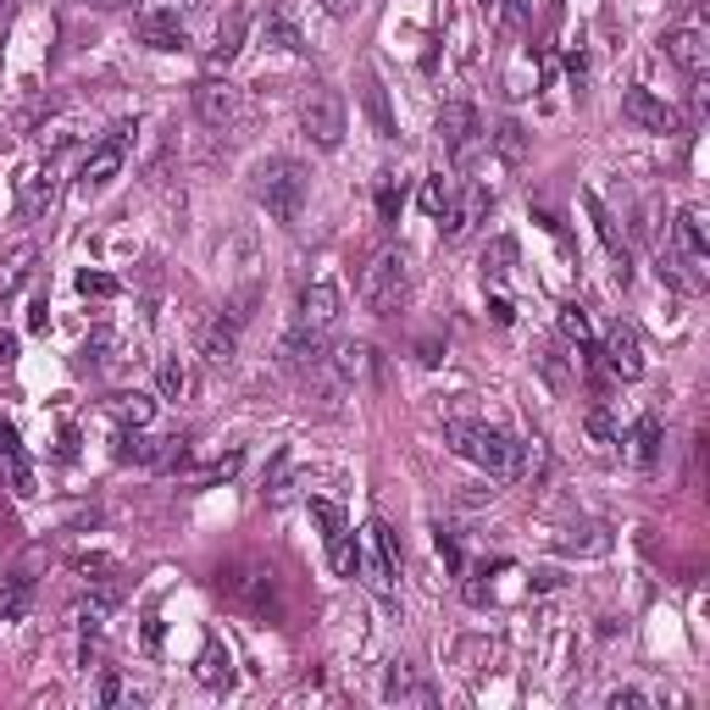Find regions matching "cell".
I'll use <instances>...</instances> for the list:
<instances>
[{"mask_svg": "<svg viewBox=\"0 0 710 710\" xmlns=\"http://www.w3.org/2000/svg\"><path fill=\"white\" fill-rule=\"evenodd\" d=\"M439 361H444V350L434 339H422V366H439Z\"/></svg>", "mask_w": 710, "mask_h": 710, "instance_id": "db71d44e", "label": "cell"}, {"mask_svg": "<svg viewBox=\"0 0 710 710\" xmlns=\"http://www.w3.org/2000/svg\"><path fill=\"white\" fill-rule=\"evenodd\" d=\"M0 455H23V439H17V428H12V422H0Z\"/></svg>", "mask_w": 710, "mask_h": 710, "instance_id": "7dc6e473", "label": "cell"}, {"mask_svg": "<svg viewBox=\"0 0 710 710\" xmlns=\"http://www.w3.org/2000/svg\"><path fill=\"white\" fill-rule=\"evenodd\" d=\"M245 34H250V12H245V7H233V12L217 23V34H211V62L228 67L233 56L245 51Z\"/></svg>", "mask_w": 710, "mask_h": 710, "instance_id": "44dd1931", "label": "cell"}, {"mask_svg": "<svg viewBox=\"0 0 710 710\" xmlns=\"http://www.w3.org/2000/svg\"><path fill=\"white\" fill-rule=\"evenodd\" d=\"M583 428H589V439H594V444H622V428H617V416H610V411H599V405H594V411L583 416Z\"/></svg>", "mask_w": 710, "mask_h": 710, "instance_id": "74e56055", "label": "cell"}, {"mask_svg": "<svg viewBox=\"0 0 710 710\" xmlns=\"http://www.w3.org/2000/svg\"><path fill=\"white\" fill-rule=\"evenodd\" d=\"M361 306L377 311V317H395L411 295V272H405V256L400 250H377L366 267H361Z\"/></svg>", "mask_w": 710, "mask_h": 710, "instance_id": "3957f363", "label": "cell"}, {"mask_svg": "<svg viewBox=\"0 0 710 710\" xmlns=\"http://www.w3.org/2000/svg\"><path fill=\"white\" fill-rule=\"evenodd\" d=\"M23 610H28V594H23V583H12V589H0V617H23Z\"/></svg>", "mask_w": 710, "mask_h": 710, "instance_id": "f6af8a7d", "label": "cell"}, {"mask_svg": "<svg viewBox=\"0 0 710 710\" xmlns=\"http://www.w3.org/2000/svg\"><path fill=\"white\" fill-rule=\"evenodd\" d=\"M434 550L444 555L450 572H461V544H455V533H450V528H434Z\"/></svg>", "mask_w": 710, "mask_h": 710, "instance_id": "7bdbcfd3", "label": "cell"}, {"mask_svg": "<svg viewBox=\"0 0 710 710\" xmlns=\"http://www.w3.org/2000/svg\"><path fill=\"white\" fill-rule=\"evenodd\" d=\"M605 705H610V710H649V694H638V688H610Z\"/></svg>", "mask_w": 710, "mask_h": 710, "instance_id": "bcb514c9", "label": "cell"}, {"mask_svg": "<svg viewBox=\"0 0 710 710\" xmlns=\"http://www.w3.org/2000/svg\"><path fill=\"white\" fill-rule=\"evenodd\" d=\"M78 7H94V12H117V7H128V0H78Z\"/></svg>", "mask_w": 710, "mask_h": 710, "instance_id": "9f6ffc18", "label": "cell"}, {"mask_svg": "<svg viewBox=\"0 0 710 710\" xmlns=\"http://www.w3.org/2000/svg\"><path fill=\"white\" fill-rule=\"evenodd\" d=\"M34 261H39V250H34V245H17L12 256H0V300L17 295L23 283L34 277Z\"/></svg>", "mask_w": 710, "mask_h": 710, "instance_id": "484cf974", "label": "cell"}, {"mask_svg": "<svg viewBox=\"0 0 710 710\" xmlns=\"http://www.w3.org/2000/svg\"><path fill=\"white\" fill-rule=\"evenodd\" d=\"M245 112V94L233 89L228 78H201L195 83V117L211 122V128H228V122H240Z\"/></svg>", "mask_w": 710, "mask_h": 710, "instance_id": "7c38bea8", "label": "cell"}, {"mask_svg": "<svg viewBox=\"0 0 710 710\" xmlns=\"http://www.w3.org/2000/svg\"><path fill=\"white\" fill-rule=\"evenodd\" d=\"M489 311H494V322H500V327H511V322H516V311H511V300H494Z\"/></svg>", "mask_w": 710, "mask_h": 710, "instance_id": "11a10c76", "label": "cell"}, {"mask_svg": "<svg viewBox=\"0 0 710 710\" xmlns=\"http://www.w3.org/2000/svg\"><path fill=\"white\" fill-rule=\"evenodd\" d=\"M261 28H267V44H277V51H289V56H306V34H300V23H295L289 0H277Z\"/></svg>", "mask_w": 710, "mask_h": 710, "instance_id": "7402d4cb", "label": "cell"}, {"mask_svg": "<svg viewBox=\"0 0 710 710\" xmlns=\"http://www.w3.org/2000/svg\"><path fill=\"white\" fill-rule=\"evenodd\" d=\"M183 389H189V366L178 356H162L156 361V395L162 400H183Z\"/></svg>", "mask_w": 710, "mask_h": 710, "instance_id": "f546056e", "label": "cell"}, {"mask_svg": "<svg viewBox=\"0 0 710 710\" xmlns=\"http://www.w3.org/2000/svg\"><path fill=\"white\" fill-rule=\"evenodd\" d=\"M555 322H560V334L578 345V356H594V327H589V311H583L578 300H566Z\"/></svg>", "mask_w": 710, "mask_h": 710, "instance_id": "4316f807", "label": "cell"}, {"mask_svg": "<svg viewBox=\"0 0 710 710\" xmlns=\"http://www.w3.org/2000/svg\"><path fill=\"white\" fill-rule=\"evenodd\" d=\"M366 112H372V122H377V133H384V139H395V117H389V94H384V83H377V73H366Z\"/></svg>", "mask_w": 710, "mask_h": 710, "instance_id": "1f68e13d", "label": "cell"}, {"mask_svg": "<svg viewBox=\"0 0 710 710\" xmlns=\"http://www.w3.org/2000/svg\"><path fill=\"white\" fill-rule=\"evenodd\" d=\"M128 122L122 128H112L106 139H101V145H94L89 156H83V167H78V195H101V189L122 172V156H128Z\"/></svg>", "mask_w": 710, "mask_h": 710, "instance_id": "ba28073f", "label": "cell"}, {"mask_svg": "<svg viewBox=\"0 0 710 710\" xmlns=\"http://www.w3.org/2000/svg\"><path fill=\"white\" fill-rule=\"evenodd\" d=\"M327 361H334V372L345 377V384H366V377H377V350L372 345H334L327 350Z\"/></svg>", "mask_w": 710, "mask_h": 710, "instance_id": "603a6c76", "label": "cell"}, {"mask_svg": "<svg viewBox=\"0 0 710 710\" xmlns=\"http://www.w3.org/2000/svg\"><path fill=\"white\" fill-rule=\"evenodd\" d=\"M228 594L240 599L250 617H277V610H283L272 566H240V572H228Z\"/></svg>", "mask_w": 710, "mask_h": 710, "instance_id": "30bf717a", "label": "cell"}, {"mask_svg": "<svg viewBox=\"0 0 710 710\" xmlns=\"http://www.w3.org/2000/svg\"><path fill=\"white\" fill-rule=\"evenodd\" d=\"M605 366L622 377V384H633V377H644V345H638V334L628 322H617L605 334Z\"/></svg>", "mask_w": 710, "mask_h": 710, "instance_id": "2e32d148", "label": "cell"}, {"mask_svg": "<svg viewBox=\"0 0 710 710\" xmlns=\"http://www.w3.org/2000/svg\"><path fill=\"white\" fill-rule=\"evenodd\" d=\"M516 272V240H505V233H500V240L483 250V283H505Z\"/></svg>", "mask_w": 710, "mask_h": 710, "instance_id": "f1b7e54d", "label": "cell"}, {"mask_svg": "<svg viewBox=\"0 0 710 710\" xmlns=\"http://www.w3.org/2000/svg\"><path fill=\"white\" fill-rule=\"evenodd\" d=\"M327 560H334L339 578H356V544H350V533L345 539H327Z\"/></svg>", "mask_w": 710, "mask_h": 710, "instance_id": "f35d334b", "label": "cell"}, {"mask_svg": "<svg viewBox=\"0 0 710 710\" xmlns=\"http://www.w3.org/2000/svg\"><path fill=\"white\" fill-rule=\"evenodd\" d=\"M56 201H62V172L51 162L23 172V183H17V217L23 222H44V217L56 211Z\"/></svg>", "mask_w": 710, "mask_h": 710, "instance_id": "8fae6325", "label": "cell"}, {"mask_svg": "<svg viewBox=\"0 0 710 710\" xmlns=\"http://www.w3.org/2000/svg\"><path fill=\"white\" fill-rule=\"evenodd\" d=\"M667 250H672L699 283H710V240H705V211H699V206H683V211H677Z\"/></svg>", "mask_w": 710, "mask_h": 710, "instance_id": "52a82bcc", "label": "cell"}, {"mask_svg": "<svg viewBox=\"0 0 710 710\" xmlns=\"http://www.w3.org/2000/svg\"><path fill=\"white\" fill-rule=\"evenodd\" d=\"M489 211H494V189H489V183H466V195H461V201H450V211L439 217L444 240H466V233L478 228Z\"/></svg>", "mask_w": 710, "mask_h": 710, "instance_id": "5bb4252c", "label": "cell"}, {"mask_svg": "<svg viewBox=\"0 0 710 710\" xmlns=\"http://www.w3.org/2000/svg\"><path fill=\"white\" fill-rule=\"evenodd\" d=\"M494 151H500L505 162H522V151H528L522 122H500V128H494Z\"/></svg>", "mask_w": 710, "mask_h": 710, "instance_id": "e575fe53", "label": "cell"}, {"mask_svg": "<svg viewBox=\"0 0 710 710\" xmlns=\"http://www.w3.org/2000/svg\"><path fill=\"white\" fill-rule=\"evenodd\" d=\"M384 699H395V705H434L439 694L422 683V677L405 667V660H395V667L384 672Z\"/></svg>", "mask_w": 710, "mask_h": 710, "instance_id": "cb8c5ba5", "label": "cell"}, {"mask_svg": "<svg viewBox=\"0 0 710 710\" xmlns=\"http://www.w3.org/2000/svg\"><path fill=\"white\" fill-rule=\"evenodd\" d=\"M106 350H112V334H106V327H94V334L83 339V350H78V361H83V366H101Z\"/></svg>", "mask_w": 710, "mask_h": 710, "instance_id": "60d3db41", "label": "cell"}, {"mask_svg": "<svg viewBox=\"0 0 710 710\" xmlns=\"http://www.w3.org/2000/svg\"><path fill=\"white\" fill-rule=\"evenodd\" d=\"M483 117H478V106H466V101H450L444 112H439V145H444V156L455 162V167H466L472 156L483 151Z\"/></svg>", "mask_w": 710, "mask_h": 710, "instance_id": "8992f818", "label": "cell"}, {"mask_svg": "<svg viewBox=\"0 0 710 710\" xmlns=\"http://www.w3.org/2000/svg\"><path fill=\"white\" fill-rule=\"evenodd\" d=\"M250 189H256V206L272 217V222H300V206H306V167L295 156H267L256 172H250Z\"/></svg>", "mask_w": 710, "mask_h": 710, "instance_id": "6da1fadb", "label": "cell"}, {"mask_svg": "<svg viewBox=\"0 0 710 710\" xmlns=\"http://www.w3.org/2000/svg\"><path fill=\"white\" fill-rule=\"evenodd\" d=\"M195 672H201V683H206V688H228V683H233V660H228V649H222V644H206V649H201V660H195Z\"/></svg>", "mask_w": 710, "mask_h": 710, "instance_id": "83f0119b", "label": "cell"}, {"mask_svg": "<svg viewBox=\"0 0 710 710\" xmlns=\"http://www.w3.org/2000/svg\"><path fill=\"white\" fill-rule=\"evenodd\" d=\"M112 416L122 422V428H145V422L156 416V400H151V395H117V400H112Z\"/></svg>", "mask_w": 710, "mask_h": 710, "instance_id": "4dcf8cb0", "label": "cell"}, {"mask_svg": "<svg viewBox=\"0 0 710 710\" xmlns=\"http://www.w3.org/2000/svg\"><path fill=\"white\" fill-rule=\"evenodd\" d=\"M400 183H395V172H377V217L384 222H400Z\"/></svg>", "mask_w": 710, "mask_h": 710, "instance_id": "d590c367", "label": "cell"}, {"mask_svg": "<svg viewBox=\"0 0 710 710\" xmlns=\"http://www.w3.org/2000/svg\"><path fill=\"white\" fill-rule=\"evenodd\" d=\"M300 128H306V139H311L317 151H339L345 145V101H339L334 89L311 83L300 94Z\"/></svg>", "mask_w": 710, "mask_h": 710, "instance_id": "5b68a950", "label": "cell"}, {"mask_svg": "<svg viewBox=\"0 0 710 710\" xmlns=\"http://www.w3.org/2000/svg\"><path fill=\"white\" fill-rule=\"evenodd\" d=\"M233 472H240V450H228L222 461L201 466V472H195V483H222V478H233Z\"/></svg>", "mask_w": 710, "mask_h": 710, "instance_id": "ab89813d", "label": "cell"}, {"mask_svg": "<svg viewBox=\"0 0 710 710\" xmlns=\"http://www.w3.org/2000/svg\"><path fill=\"white\" fill-rule=\"evenodd\" d=\"M311 516H317V522H322V539H345V533H350L345 511H339L334 500H311Z\"/></svg>", "mask_w": 710, "mask_h": 710, "instance_id": "8d00e7d4", "label": "cell"}, {"mask_svg": "<svg viewBox=\"0 0 710 710\" xmlns=\"http://www.w3.org/2000/svg\"><path fill=\"white\" fill-rule=\"evenodd\" d=\"M117 699H128V688H122V677H101V705H117Z\"/></svg>", "mask_w": 710, "mask_h": 710, "instance_id": "c3c4849f", "label": "cell"}, {"mask_svg": "<svg viewBox=\"0 0 710 710\" xmlns=\"http://www.w3.org/2000/svg\"><path fill=\"white\" fill-rule=\"evenodd\" d=\"M622 117L638 122L644 133H677V112H672L667 101H655L649 89H628V94H622Z\"/></svg>", "mask_w": 710, "mask_h": 710, "instance_id": "e0dca14e", "label": "cell"}, {"mask_svg": "<svg viewBox=\"0 0 710 710\" xmlns=\"http://www.w3.org/2000/svg\"><path fill=\"white\" fill-rule=\"evenodd\" d=\"M400 539L384 528V522H366L361 528V544H356V572H361V583L372 589V594H384V599H395V578H400Z\"/></svg>", "mask_w": 710, "mask_h": 710, "instance_id": "277c9868", "label": "cell"}, {"mask_svg": "<svg viewBox=\"0 0 710 710\" xmlns=\"http://www.w3.org/2000/svg\"><path fill=\"white\" fill-rule=\"evenodd\" d=\"M450 201H455V189H450V178H444V172H434L428 183H422V211H428V217H444V211H450Z\"/></svg>", "mask_w": 710, "mask_h": 710, "instance_id": "d6a6232c", "label": "cell"}, {"mask_svg": "<svg viewBox=\"0 0 710 710\" xmlns=\"http://www.w3.org/2000/svg\"><path fill=\"white\" fill-rule=\"evenodd\" d=\"M339 283H327V277H317L311 289L300 295V317H295V327H306V334H334L339 327Z\"/></svg>", "mask_w": 710, "mask_h": 710, "instance_id": "4fadbf2b", "label": "cell"}, {"mask_svg": "<svg viewBox=\"0 0 710 710\" xmlns=\"http://www.w3.org/2000/svg\"><path fill=\"white\" fill-rule=\"evenodd\" d=\"M622 444H628L633 466H655V461H660V416L644 411V416L633 422V434H622Z\"/></svg>", "mask_w": 710, "mask_h": 710, "instance_id": "d4e9b609", "label": "cell"}, {"mask_svg": "<svg viewBox=\"0 0 710 710\" xmlns=\"http://www.w3.org/2000/svg\"><path fill=\"white\" fill-rule=\"evenodd\" d=\"M17 361V334H0V372H12Z\"/></svg>", "mask_w": 710, "mask_h": 710, "instance_id": "f907efd6", "label": "cell"}, {"mask_svg": "<svg viewBox=\"0 0 710 710\" xmlns=\"http://www.w3.org/2000/svg\"><path fill=\"white\" fill-rule=\"evenodd\" d=\"M7 478H12V494H23V500L34 494V472H28V455H12V461H7Z\"/></svg>", "mask_w": 710, "mask_h": 710, "instance_id": "b9f144b4", "label": "cell"}, {"mask_svg": "<svg viewBox=\"0 0 710 710\" xmlns=\"http://www.w3.org/2000/svg\"><path fill=\"white\" fill-rule=\"evenodd\" d=\"M478 12H483L489 23H500V17L511 12V0H478Z\"/></svg>", "mask_w": 710, "mask_h": 710, "instance_id": "f5cc1de1", "label": "cell"}, {"mask_svg": "<svg viewBox=\"0 0 710 710\" xmlns=\"http://www.w3.org/2000/svg\"><path fill=\"white\" fill-rule=\"evenodd\" d=\"M78 289L106 300V295H117V277H106V272H78Z\"/></svg>", "mask_w": 710, "mask_h": 710, "instance_id": "ee69618b", "label": "cell"}, {"mask_svg": "<svg viewBox=\"0 0 710 710\" xmlns=\"http://www.w3.org/2000/svg\"><path fill=\"white\" fill-rule=\"evenodd\" d=\"M44 327H51V311H44V300L28 311V334H44Z\"/></svg>", "mask_w": 710, "mask_h": 710, "instance_id": "816d5d0a", "label": "cell"}, {"mask_svg": "<svg viewBox=\"0 0 710 710\" xmlns=\"http://www.w3.org/2000/svg\"><path fill=\"white\" fill-rule=\"evenodd\" d=\"M327 339H334V334H306V327H295V334L283 339V366H289V372H311V366H322L327 350H334Z\"/></svg>", "mask_w": 710, "mask_h": 710, "instance_id": "ffe728a7", "label": "cell"}, {"mask_svg": "<svg viewBox=\"0 0 710 710\" xmlns=\"http://www.w3.org/2000/svg\"><path fill=\"white\" fill-rule=\"evenodd\" d=\"M660 51H667L688 78H699L705 73V62H710V44H705V28H667L660 34Z\"/></svg>", "mask_w": 710, "mask_h": 710, "instance_id": "ac0fdd59", "label": "cell"}, {"mask_svg": "<svg viewBox=\"0 0 710 710\" xmlns=\"http://www.w3.org/2000/svg\"><path fill=\"white\" fill-rule=\"evenodd\" d=\"M133 28H139V39H145L151 51H183V44H189V28H183L178 7H145Z\"/></svg>", "mask_w": 710, "mask_h": 710, "instance_id": "9a60e30c", "label": "cell"}, {"mask_svg": "<svg viewBox=\"0 0 710 710\" xmlns=\"http://www.w3.org/2000/svg\"><path fill=\"white\" fill-rule=\"evenodd\" d=\"M583 211L594 217V233H599V240H605V250L617 256V277L628 283V277H633V256H628V240H622V233H617V217H610V211L599 206V195H583Z\"/></svg>", "mask_w": 710, "mask_h": 710, "instance_id": "d6986e66", "label": "cell"}, {"mask_svg": "<svg viewBox=\"0 0 710 710\" xmlns=\"http://www.w3.org/2000/svg\"><path fill=\"white\" fill-rule=\"evenodd\" d=\"M444 444L472 461V466H483L489 478H505L511 483V466H516V439L489 428V422H444Z\"/></svg>", "mask_w": 710, "mask_h": 710, "instance_id": "7a4b0ae2", "label": "cell"}, {"mask_svg": "<svg viewBox=\"0 0 710 710\" xmlns=\"http://www.w3.org/2000/svg\"><path fill=\"white\" fill-rule=\"evenodd\" d=\"M245 322H250V295H245V300H233V306H222V317H211L206 339H201V361H206V366H228L233 350H240Z\"/></svg>", "mask_w": 710, "mask_h": 710, "instance_id": "9c48e42d", "label": "cell"}, {"mask_svg": "<svg viewBox=\"0 0 710 710\" xmlns=\"http://www.w3.org/2000/svg\"><path fill=\"white\" fill-rule=\"evenodd\" d=\"M183 461H189V439H183V434L156 439V455H151V466H156V472H178Z\"/></svg>", "mask_w": 710, "mask_h": 710, "instance_id": "836d02e7", "label": "cell"}, {"mask_svg": "<svg viewBox=\"0 0 710 710\" xmlns=\"http://www.w3.org/2000/svg\"><path fill=\"white\" fill-rule=\"evenodd\" d=\"M317 7H322L327 17H350V12H361V0H317Z\"/></svg>", "mask_w": 710, "mask_h": 710, "instance_id": "681fc988", "label": "cell"}]
</instances>
